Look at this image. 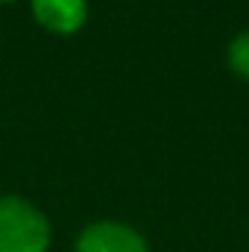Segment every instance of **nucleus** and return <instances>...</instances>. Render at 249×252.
<instances>
[{"label":"nucleus","instance_id":"nucleus-1","mask_svg":"<svg viewBox=\"0 0 249 252\" xmlns=\"http://www.w3.org/2000/svg\"><path fill=\"white\" fill-rule=\"evenodd\" d=\"M53 223L24 193H0V252H50Z\"/></svg>","mask_w":249,"mask_h":252},{"label":"nucleus","instance_id":"nucleus-2","mask_svg":"<svg viewBox=\"0 0 249 252\" xmlns=\"http://www.w3.org/2000/svg\"><path fill=\"white\" fill-rule=\"evenodd\" d=\"M73 252H150V241L132 223L103 217L79 229L73 241Z\"/></svg>","mask_w":249,"mask_h":252},{"label":"nucleus","instance_id":"nucleus-3","mask_svg":"<svg viewBox=\"0 0 249 252\" xmlns=\"http://www.w3.org/2000/svg\"><path fill=\"white\" fill-rule=\"evenodd\" d=\"M35 24L50 35H76L88 24V0H30Z\"/></svg>","mask_w":249,"mask_h":252},{"label":"nucleus","instance_id":"nucleus-4","mask_svg":"<svg viewBox=\"0 0 249 252\" xmlns=\"http://www.w3.org/2000/svg\"><path fill=\"white\" fill-rule=\"evenodd\" d=\"M226 67L241 79V82H249V27L241 30L229 47H226Z\"/></svg>","mask_w":249,"mask_h":252},{"label":"nucleus","instance_id":"nucleus-5","mask_svg":"<svg viewBox=\"0 0 249 252\" xmlns=\"http://www.w3.org/2000/svg\"><path fill=\"white\" fill-rule=\"evenodd\" d=\"M3 3H15V0H0V6H3Z\"/></svg>","mask_w":249,"mask_h":252}]
</instances>
